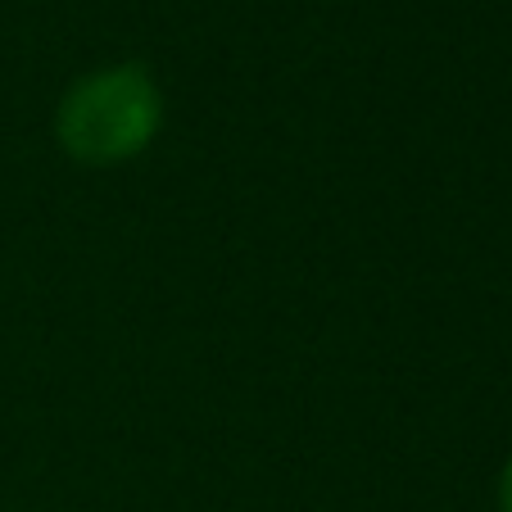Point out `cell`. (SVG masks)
<instances>
[{"instance_id": "6da1fadb", "label": "cell", "mask_w": 512, "mask_h": 512, "mask_svg": "<svg viewBox=\"0 0 512 512\" xmlns=\"http://www.w3.org/2000/svg\"><path fill=\"white\" fill-rule=\"evenodd\" d=\"M164 123V96L155 78L136 64L100 68L59 100L55 132L68 159L78 164H123L155 141Z\"/></svg>"}, {"instance_id": "7a4b0ae2", "label": "cell", "mask_w": 512, "mask_h": 512, "mask_svg": "<svg viewBox=\"0 0 512 512\" xmlns=\"http://www.w3.org/2000/svg\"><path fill=\"white\" fill-rule=\"evenodd\" d=\"M499 512H512V463L503 467V481H499Z\"/></svg>"}]
</instances>
